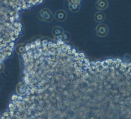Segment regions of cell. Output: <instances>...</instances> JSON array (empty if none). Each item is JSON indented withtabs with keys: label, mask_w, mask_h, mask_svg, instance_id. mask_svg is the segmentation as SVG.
<instances>
[{
	"label": "cell",
	"mask_w": 131,
	"mask_h": 119,
	"mask_svg": "<svg viewBox=\"0 0 131 119\" xmlns=\"http://www.w3.org/2000/svg\"><path fill=\"white\" fill-rule=\"evenodd\" d=\"M25 8L23 1H0V63L11 55L20 35L19 12Z\"/></svg>",
	"instance_id": "1"
},
{
	"label": "cell",
	"mask_w": 131,
	"mask_h": 119,
	"mask_svg": "<svg viewBox=\"0 0 131 119\" xmlns=\"http://www.w3.org/2000/svg\"><path fill=\"white\" fill-rule=\"evenodd\" d=\"M40 18L44 21L50 22L53 20V15L52 12L48 8H43L39 12Z\"/></svg>",
	"instance_id": "2"
},
{
	"label": "cell",
	"mask_w": 131,
	"mask_h": 119,
	"mask_svg": "<svg viewBox=\"0 0 131 119\" xmlns=\"http://www.w3.org/2000/svg\"><path fill=\"white\" fill-rule=\"evenodd\" d=\"M96 32L99 37H105L109 32L108 27L104 23H100L96 26Z\"/></svg>",
	"instance_id": "3"
},
{
	"label": "cell",
	"mask_w": 131,
	"mask_h": 119,
	"mask_svg": "<svg viewBox=\"0 0 131 119\" xmlns=\"http://www.w3.org/2000/svg\"><path fill=\"white\" fill-rule=\"evenodd\" d=\"M55 18L58 21H63L67 18V13L63 10H58L55 13Z\"/></svg>",
	"instance_id": "4"
},
{
	"label": "cell",
	"mask_w": 131,
	"mask_h": 119,
	"mask_svg": "<svg viewBox=\"0 0 131 119\" xmlns=\"http://www.w3.org/2000/svg\"><path fill=\"white\" fill-rule=\"evenodd\" d=\"M108 3L106 0H99L97 1L95 3L96 7L100 10H104L108 7Z\"/></svg>",
	"instance_id": "5"
},
{
	"label": "cell",
	"mask_w": 131,
	"mask_h": 119,
	"mask_svg": "<svg viewBox=\"0 0 131 119\" xmlns=\"http://www.w3.org/2000/svg\"><path fill=\"white\" fill-rule=\"evenodd\" d=\"M105 19V15L104 13L101 11L97 12L94 15V20L96 22L101 23Z\"/></svg>",
	"instance_id": "6"
},
{
	"label": "cell",
	"mask_w": 131,
	"mask_h": 119,
	"mask_svg": "<svg viewBox=\"0 0 131 119\" xmlns=\"http://www.w3.org/2000/svg\"><path fill=\"white\" fill-rule=\"evenodd\" d=\"M63 33V30L60 27L56 26L52 29V33L54 37H58L62 34Z\"/></svg>",
	"instance_id": "7"
},
{
	"label": "cell",
	"mask_w": 131,
	"mask_h": 119,
	"mask_svg": "<svg viewBox=\"0 0 131 119\" xmlns=\"http://www.w3.org/2000/svg\"><path fill=\"white\" fill-rule=\"evenodd\" d=\"M77 2V1H75V3H71V4H72V5H71L70 7V8H71V11H74V10L75 11H75H78L77 10H78L79 8V4H80V3H79V2H78V3H76Z\"/></svg>",
	"instance_id": "8"
}]
</instances>
